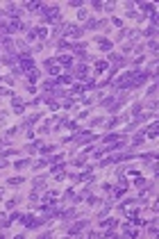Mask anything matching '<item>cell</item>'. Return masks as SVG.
Returning <instances> with one entry per match:
<instances>
[{
    "label": "cell",
    "mask_w": 159,
    "mask_h": 239,
    "mask_svg": "<svg viewBox=\"0 0 159 239\" xmlns=\"http://www.w3.org/2000/svg\"><path fill=\"white\" fill-rule=\"evenodd\" d=\"M45 16L52 21V18H57V7H50V9H45Z\"/></svg>",
    "instance_id": "1"
},
{
    "label": "cell",
    "mask_w": 159,
    "mask_h": 239,
    "mask_svg": "<svg viewBox=\"0 0 159 239\" xmlns=\"http://www.w3.org/2000/svg\"><path fill=\"white\" fill-rule=\"evenodd\" d=\"M14 109H16V112H23V105H21V100H14Z\"/></svg>",
    "instance_id": "2"
},
{
    "label": "cell",
    "mask_w": 159,
    "mask_h": 239,
    "mask_svg": "<svg viewBox=\"0 0 159 239\" xmlns=\"http://www.w3.org/2000/svg\"><path fill=\"white\" fill-rule=\"evenodd\" d=\"M75 73H77V75H84V73H86V66H77V71H75Z\"/></svg>",
    "instance_id": "3"
}]
</instances>
